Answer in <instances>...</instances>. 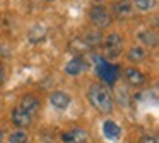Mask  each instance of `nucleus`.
Instances as JSON below:
<instances>
[{"label": "nucleus", "mask_w": 159, "mask_h": 143, "mask_svg": "<svg viewBox=\"0 0 159 143\" xmlns=\"http://www.w3.org/2000/svg\"><path fill=\"white\" fill-rule=\"evenodd\" d=\"M87 97H89V102L93 104V107H96L103 114H108V112L113 111V95L106 85L99 84V82L91 84L89 90H87Z\"/></svg>", "instance_id": "f257e3e1"}, {"label": "nucleus", "mask_w": 159, "mask_h": 143, "mask_svg": "<svg viewBox=\"0 0 159 143\" xmlns=\"http://www.w3.org/2000/svg\"><path fill=\"white\" fill-rule=\"evenodd\" d=\"M96 72H98V75H99L101 80L106 82V84H110V85H113L115 82L118 80V75H120V70H118L116 65L108 63V61L103 60V58H98Z\"/></svg>", "instance_id": "f03ea898"}, {"label": "nucleus", "mask_w": 159, "mask_h": 143, "mask_svg": "<svg viewBox=\"0 0 159 143\" xmlns=\"http://www.w3.org/2000/svg\"><path fill=\"white\" fill-rule=\"evenodd\" d=\"M103 50H104V56L106 58H118L123 51V39L120 34L113 32L104 39L103 43Z\"/></svg>", "instance_id": "7ed1b4c3"}, {"label": "nucleus", "mask_w": 159, "mask_h": 143, "mask_svg": "<svg viewBox=\"0 0 159 143\" xmlns=\"http://www.w3.org/2000/svg\"><path fill=\"white\" fill-rule=\"evenodd\" d=\"M89 19L96 27L104 29V27H108L110 22H111V14H110V10H108L106 7L96 5V7H93V9L89 10Z\"/></svg>", "instance_id": "20e7f679"}, {"label": "nucleus", "mask_w": 159, "mask_h": 143, "mask_svg": "<svg viewBox=\"0 0 159 143\" xmlns=\"http://www.w3.org/2000/svg\"><path fill=\"white\" fill-rule=\"evenodd\" d=\"M33 118H34V116H31L29 112H26L24 109H21V107H16L14 111H12V121H14V124L19 126V128H28V126H31Z\"/></svg>", "instance_id": "39448f33"}, {"label": "nucleus", "mask_w": 159, "mask_h": 143, "mask_svg": "<svg viewBox=\"0 0 159 143\" xmlns=\"http://www.w3.org/2000/svg\"><path fill=\"white\" fill-rule=\"evenodd\" d=\"M62 140H63V143H86L87 133L80 128H75V129H70V131L63 133Z\"/></svg>", "instance_id": "423d86ee"}, {"label": "nucleus", "mask_w": 159, "mask_h": 143, "mask_svg": "<svg viewBox=\"0 0 159 143\" xmlns=\"http://www.w3.org/2000/svg\"><path fill=\"white\" fill-rule=\"evenodd\" d=\"M113 14L118 19H128V17H132L134 10H132L130 0H120V2H116L113 5Z\"/></svg>", "instance_id": "0eeeda50"}, {"label": "nucleus", "mask_w": 159, "mask_h": 143, "mask_svg": "<svg viewBox=\"0 0 159 143\" xmlns=\"http://www.w3.org/2000/svg\"><path fill=\"white\" fill-rule=\"evenodd\" d=\"M19 107L24 109L26 112H29L31 116H34L36 112H38V109H39V101H38V97L28 94V95H24V97L21 99V104H19Z\"/></svg>", "instance_id": "6e6552de"}, {"label": "nucleus", "mask_w": 159, "mask_h": 143, "mask_svg": "<svg viewBox=\"0 0 159 143\" xmlns=\"http://www.w3.org/2000/svg\"><path fill=\"white\" fill-rule=\"evenodd\" d=\"M125 77H127L128 84L135 85V87H140L145 82V75L142 73L140 70H137V68H127V70H125Z\"/></svg>", "instance_id": "1a4fd4ad"}, {"label": "nucleus", "mask_w": 159, "mask_h": 143, "mask_svg": "<svg viewBox=\"0 0 159 143\" xmlns=\"http://www.w3.org/2000/svg\"><path fill=\"white\" fill-rule=\"evenodd\" d=\"M86 68H87V63H86V61L80 60V58H74V60H70L69 63H67L65 72H67L69 75H79V73H82Z\"/></svg>", "instance_id": "9d476101"}, {"label": "nucleus", "mask_w": 159, "mask_h": 143, "mask_svg": "<svg viewBox=\"0 0 159 143\" xmlns=\"http://www.w3.org/2000/svg\"><path fill=\"white\" fill-rule=\"evenodd\" d=\"M50 102H52L57 109H65L67 106L70 104V97L65 92H53V94L50 95Z\"/></svg>", "instance_id": "9b49d317"}, {"label": "nucleus", "mask_w": 159, "mask_h": 143, "mask_svg": "<svg viewBox=\"0 0 159 143\" xmlns=\"http://www.w3.org/2000/svg\"><path fill=\"white\" fill-rule=\"evenodd\" d=\"M103 133H104V136H106L108 140H118L121 129H120V126H118L115 121H104Z\"/></svg>", "instance_id": "f8f14e48"}, {"label": "nucleus", "mask_w": 159, "mask_h": 143, "mask_svg": "<svg viewBox=\"0 0 159 143\" xmlns=\"http://www.w3.org/2000/svg\"><path fill=\"white\" fill-rule=\"evenodd\" d=\"M139 37H140V41H144V44H147V46H156V44H157V34L151 32V31L140 32Z\"/></svg>", "instance_id": "ddd939ff"}, {"label": "nucleus", "mask_w": 159, "mask_h": 143, "mask_svg": "<svg viewBox=\"0 0 159 143\" xmlns=\"http://www.w3.org/2000/svg\"><path fill=\"white\" fill-rule=\"evenodd\" d=\"M134 5L137 7L139 10H142V12H147V10L154 9L156 0H134Z\"/></svg>", "instance_id": "4468645a"}, {"label": "nucleus", "mask_w": 159, "mask_h": 143, "mask_svg": "<svg viewBox=\"0 0 159 143\" xmlns=\"http://www.w3.org/2000/svg\"><path fill=\"white\" fill-rule=\"evenodd\" d=\"M145 58V51L142 48H132L128 53V60L130 61H142Z\"/></svg>", "instance_id": "2eb2a0df"}, {"label": "nucleus", "mask_w": 159, "mask_h": 143, "mask_svg": "<svg viewBox=\"0 0 159 143\" xmlns=\"http://www.w3.org/2000/svg\"><path fill=\"white\" fill-rule=\"evenodd\" d=\"M9 141L11 143H28V135L24 131H14L9 136Z\"/></svg>", "instance_id": "dca6fc26"}, {"label": "nucleus", "mask_w": 159, "mask_h": 143, "mask_svg": "<svg viewBox=\"0 0 159 143\" xmlns=\"http://www.w3.org/2000/svg\"><path fill=\"white\" fill-rule=\"evenodd\" d=\"M140 143H159V141H157V138H156V136L145 135V136H142V138H140Z\"/></svg>", "instance_id": "f3484780"}, {"label": "nucleus", "mask_w": 159, "mask_h": 143, "mask_svg": "<svg viewBox=\"0 0 159 143\" xmlns=\"http://www.w3.org/2000/svg\"><path fill=\"white\" fill-rule=\"evenodd\" d=\"M4 78H5V70H4V65L0 63V87L4 84Z\"/></svg>", "instance_id": "a211bd4d"}, {"label": "nucleus", "mask_w": 159, "mask_h": 143, "mask_svg": "<svg viewBox=\"0 0 159 143\" xmlns=\"http://www.w3.org/2000/svg\"><path fill=\"white\" fill-rule=\"evenodd\" d=\"M0 143H4V131L0 129Z\"/></svg>", "instance_id": "6ab92c4d"}, {"label": "nucleus", "mask_w": 159, "mask_h": 143, "mask_svg": "<svg viewBox=\"0 0 159 143\" xmlns=\"http://www.w3.org/2000/svg\"><path fill=\"white\" fill-rule=\"evenodd\" d=\"M46 2H53V0H46Z\"/></svg>", "instance_id": "aec40b11"}]
</instances>
